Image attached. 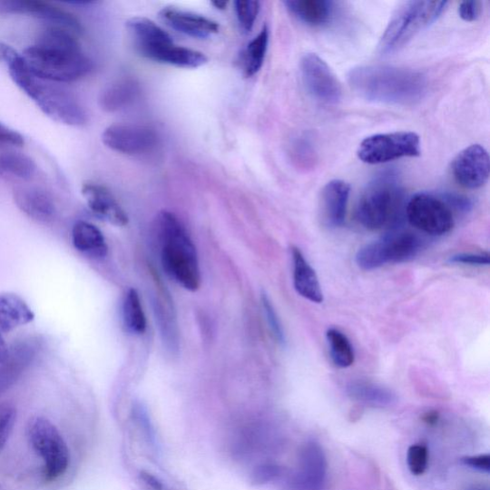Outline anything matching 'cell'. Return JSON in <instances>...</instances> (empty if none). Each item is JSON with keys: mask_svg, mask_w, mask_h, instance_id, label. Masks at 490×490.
<instances>
[{"mask_svg": "<svg viewBox=\"0 0 490 490\" xmlns=\"http://www.w3.org/2000/svg\"><path fill=\"white\" fill-rule=\"evenodd\" d=\"M260 9V4L254 0H248V2L239 0L235 3L237 19L244 32H250L253 29Z\"/></svg>", "mask_w": 490, "mask_h": 490, "instance_id": "33", "label": "cell"}, {"mask_svg": "<svg viewBox=\"0 0 490 490\" xmlns=\"http://www.w3.org/2000/svg\"><path fill=\"white\" fill-rule=\"evenodd\" d=\"M261 306L273 338L279 344L284 345L286 343L284 328L270 297L266 293L261 294Z\"/></svg>", "mask_w": 490, "mask_h": 490, "instance_id": "34", "label": "cell"}, {"mask_svg": "<svg viewBox=\"0 0 490 490\" xmlns=\"http://www.w3.org/2000/svg\"><path fill=\"white\" fill-rule=\"evenodd\" d=\"M351 187L340 180L328 182L321 192L320 210L324 223L329 229H338L346 220Z\"/></svg>", "mask_w": 490, "mask_h": 490, "instance_id": "21", "label": "cell"}, {"mask_svg": "<svg viewBox=\"0 0 490 490\" xmlns=\"http://www.w3.org/2000/svg\"><path fill=\"white\" fill-rule=\"evenodd\" d=\"M466 490H490L486 484H475L470 485Z\"/></svg>", "mask_w": 490, "mask_h": 490, "instance_id": "45", "label": "cell"}, {"mask_svg": "<svg viewBox=\"0 0 490 490\" xmlns=\"http://www.w3.org/2000/svg\"><path fill=\"white\" fill-rule=\"evenodd\" d=\"M140 92L137 82L131 78H122L108 85L99 96V106L106 113H116L136 99Z\"/></svg>", "mask_w": 490, "mask_h": 490, "instance_id": "27", "label": "cell"}, {"mask_svg": "<svg viewBox=\"0 0 490 490\" xmlns=\"http://www.w3.org/2000/svg\"><path fill=\"white\" fill-rule=\"evenodd\" d=\"M482 13V4L480 2H463L459 5V15L461 19L467 23L476 22Z\"/></svg>", "mask_w": 490, "mask_h": 490, "instance_id": "38", "label": "cell"}, {"mask_svg": "<svg viewBox=\"0 0 490 490\" xmlns=\"http://www.w3.org/2000/svg\"><path fill=\"white\" fill-rule=\"evenodd\" d=\"M0 12L5 14L32 15L54 26L66 29L76 34L82 33V25L76 17L54 5L36 0H4L0 2Z\"/></svg>", "mask_w": 490, "mask_h": 490, "instance_id": "14", "label": "cell"}, {"mask_svg": "<svg viewBox=\"0 0 490 490\" xmlns=\"http://www.w3.org/2000/svg\"><path fill=\"white\" fill-rule=\"evenodd\" d=\"M346 392L353 400L374 408H387L397 401V396L392 390L366 380L349 382Z\"/></svg>", "mask_w": 490, "mask_h": 490, "instance_id": "25", "label": "cell"}, {"mask_svg": "<svg viewBox=\"0 0 490 490\" xmlns=\"http://www.w3.org/2000/svg\"><path fill=\"white\" fill-rule=\"evenodd\" d=\"M32 447L44 462V474L48 482L62 477L69 466V449L58 428L47 418L37 416L28 427Z\"/></svg>", "mask_w": 490, "mask_h": 490, "instance_id": "8", "label": "cell"}, {"mask_svg": "<svg viewBox=\"0 0 490 490\" xmlns=\"http://www.w3.org/2000/svg\"><path fill=\"white\" fill-rule=\"evenodd\" d=\"M328 474V462L321 446L308 443L301 451L299 474L296 475L297 490H322Z\"/></svg>", "mask_w": 490, "mask_h": 490, "instance_id": "17", "label": "cell"}, {"mask_svg": "<svg viewBox=\"0 0 490 490\" xmlns=\"http://www.w3.org/2000/svg\"><path fill=\"white\" fill-rule=\"evenodd\" d=\"M140 478L152 490H163L162 483L148 471L140 472Z\"/></svg>", "mask_w": 490, "mask_h": 490, "instance_id": "41", "label": "cell"}, {"mask_svg": "<svg viewBox=\"0 0 490 490\" xmlns=\"http://www.w3.org/2000/svg\"><path fill=\"white\" fill-rule=\"evenodd\" d=\"M404 200V190L396 176L383 173L363 191L357 208V219L368 230H393L401 218Z\"/></svg>", "mask_w": 490, "mask_h": 490, "instance_id": "5", "label": "cell"}, {"mask_svg": "<svg viewBox=\"0 0 490 490\" xmlns=\"http://www.w3.org/2000/svg\"><path fill=\"white\" fill-rule=\"evenodd\" d=\"M450 264L464 265L470 267L489 266L488 253H460L449 258Z\"/></svg>", "mask_w": 490, "mask_h": 490, "instance_id": "37", "label": "cell"}, {"mask_svg": "<svg viewBox=\"0 0 490 490\" xmlns=\"http://www.w3.org/2000/svg\"><path fill=\"white\" fill-rule=\"evenodd\" d=\"M34 318V312L20 296L0 293V334L27 325Z\"/></svg>", "mask_w": 490, "mask_h": 490, "instance_id": "26", "label": "cell"}, {"mask_svg": "<svg viewBox=\"0 0 490 490\" xmlns=\"http://www.w3.org/2000/svg\"><path fill=\"white\" fill-rule=\"evenodd\" d=\"M465 466L488 474L490 471V456L488 454L478 455V456H468L462 459Z\"/></svg>", "mask_w": 490, "mask_h": 490, "instance_id": "40", "label": "cell"}, {"mask_svg": "<svg viewBox=\"0 0 490 490\" xmlns=\"http://www.w3.org/2000/svg\"><path fill=\"white\" fill-rule=\"evenodd\" d=\"M82 194L92 212L101 220L115 226L128 224V215L108 188L86 182L83 185Z\"/></svg>", "mask_w": 490, "mask_h": 490, "instance_id": "18", "label": "cell"}, {"mask_svg": "<svg viewBox=\"0 0 490 490\" xmlns=\"http://www.w3.org/2000/svg\"><path fill=\"white\" fill-rule=\"evenodd\" d=\"M440 419V414L436 411H429L426 412L423 416V421L429 426H434L439 422Z\"/></svg>", "mask_w": 490, "mask_h": 490, "instance_id": "43", "label": "cell"}, {"mask_svg": "<svg viewBox=\"0 0 490 490\" xmlns=\"http://www.w3.org/2000/svg\"><path fill=\"white\" fill-rule=\"evenodd\" d=\"M102 142L114 152L136 155L154 149L159 142V136L146 126L112 125L103 131Z\"/></svg>", "mask_w": 490, "mask_h": 490, "instance_id": "12", "label": "cell"}, {"mask_svg": "<svg viewBox=\"0 0 490 490\" xmlns=\"http://www.w3.org/2000/svg\"><path fill=\"white\" fill-rule=\"evenodd\" d=\"M23 57L34 76L57 83L77 81L89 74L93 66L76 34L54 26H47L36 44L24 50Z\"/></svg>", "mask_w": 490, "mask_h": 490, "instance_id": "1", "label": "cell"}, {"mask_svg": "<svg viewBox=\"0 0 490 490\" xmlns=\"http://www.w3.org/2000/svg\"><path fill=\"white\" fill-rule=\"evenodd\" d=\"M14 201L17 207L31 220L40 223H50L57 215L54 200L39 187H19L14 191Z\"/></svg>", "mask_w": 490, "mask_h": 490, "instance_id": "19", "label": "cell"}, {"mask_svg": "<svg viewBox=\"0 0 490 490\" xmlns=\"http://www.w3.org/2000/svg\"><path fill=\"white\" fill-rule=\"evenodd\" d=\"M16 419V409L10 404L0 405V453L5 447Z\"/></svg>", "mask_w": 490, "mask_h": 490, "instance_id": "36", "label": "cell"}, {"mask_svg": "<svg viewBox=\"0 0 490 490\" xmlns=\"http://www.w3.org/2000/svg\"><path fill=\"white\" fill-rule=\"evenodd\" d=\"M429 453L425 445H413L407 451V465L411 474L421 476L427 469Z\"/></svg>", "mask_w": 490, "mask_h": 490, "instance_id": "35", "label": "cell"}, {"mask_svg": "<svg viewBox=\"0 0 490 490\" xmlns=\"http://www.w3.org/2000/svg\"><path fill=\"white\" fill-rule=\"evenodd\" d=\"M156 230L165 272L185 289L197 291L201 285L200 261L184 225L176 215L163 211L157 217Z\"/></svg>", "mask_w": 490, "mask_h": 490, "instance_id": "4", "label": "cell"}, {"mask_svg": "<svg viewBox=\"0 0 490 490\" xmlns=\"http://www.w3.org/2000/svg\"><path fill=\"white\" fill-rule=\"evenodd\" d=\"M327 340L332 362L341 369L351 367L355 363L354 347L343 332L336 328L327 331Z\"/></svg>", "mask_w": 490, "mask_h": 490, "instance_id": "30", "label": "cell"}, {"mask_svg": "<svg viewBox=\"0 0 490 490\" xmlns=\"http://www.w3.org/2000/svg\"><path fill=\"white\" fill-rule=\"evenodd\" d=\"M291 257L293 262V284L297 293L312 303H323L324 295L317 272L309 264L299 248H291Z\"/></svg>", "mask_w": 490, "mask_h": 490, "instance_id": "22", "label": "cell"}, {"mask_svg": "<svg viewBox=\"0 0 490 490\" xmlns=\"http://www.w3.org/2000/svg\"><path fill=\"white\" fill-rule=\"evenodd\" d=\"M122 319L127 328L136 335H143L147 329L146 315L139 293L130 289L122 307Z\"/></svg>", "mask_w": 490, "mask_h": 490, "instance_id": "29", "label": "cell"}, {"mask_svg": "<svg viewBox=\"0 0 490 490\" xmlns=\"http://www.w3.org/2000/svg\"><path fill=\"white\" fill-rule=\"evenodd\" d=\"M24 144V139L22 134L0 122V146L21 147Z\"/></svg>", "mask_w": 490, "mask_h": 490, "instance_id": "39", "label": "cell"}, {"mask_svg": "<svg viewBox=\"0 0 490 490\" xmlns=\"http://www.w3.org/2000/svg\"><path fill=\"white\" fill-rule=\"evenodd\" d=\"M161 17L171 28L191 38L207 39L220 31L219 24L209 17L177 8L162 9Z\"/></svg>", "mask_w": 490, "mask_h": 490, "instance_id": "20", "label": "cell"}, {"mask_svg": "<svg viewBox=\"0 0 490 490\" xmlns=\"http://www.w3.org/2000/svg\"><path fill=\"white\" fill-rule=\"evenodd\" d=\"M42 340L28 338L16 341L9 348L5 361L0 362V394L19 379L40 353Z\"/></svg>", "mask_w": 490, "mask_h": 490, "instance_id": "16", "label": "cell"}, {"mask_svg": "<svg viewBox=\"0 0 490 490\" xmlns=\"http://www.w3.org/2000/svg\"><path fill=\"white\" fill-rule=\"evenodd\" d=\"M212 5L219 10H225L229 3L225 2H214Z\"/></svg>", "mask_w": 490, "mask_h": 490, "instance_id": "46", "label": "cell"}, {"mask_svg": "<svg viewBox=\"0 0 490 490\" xmlns=\"http://www.w3.org/2000/svg\"><path fill=\"white\" fill-rule=\"evenodd\" d=\"M301 75L309 94L326 104L338 103L342 85L328 64L315 54H307L300 63Z\"/></svg>", "mask_w": 490, "mask_h": 490, "instance_id": "11", "label": "cell"}, {"mask_svg": "<svg viewBox=\"0 0 490 490\" xmlns=\"http://www.w3.org/2000/svg\"><path fill=\"white\" fill-rule=\"evenodd\" d=\"M446 2H407L397 8L385 29L379 51L382 55L396 54L416 34L439 19Z\"/></svg>", "mask_w": 490, "mask_h": 490, "instance_id": "6", "label": "cell"}, {"mask_svg": "<svg viewBox=\"0 0 490 490\" xmlns=\"http://www.w3.org/2000/svg\"><path fill=\"white\" fill-rule=\"evenodd\" d=\"M406 214L414 229L429 236H444L455 225L454 212L447 202L426 192H419L410 199Z\"/></svg>", "mask_w": 490, "mask_h": 490, "instance_id": "10", "label": "cell"}, {"mask_svg": "<svg viewBox=\"0 0 490 490\" xmlns=\"http://www.w3.org/2000/svg\"><path fill=\"white\" fill-rule=\"evenodd\" d=\"M9 352V347L5 343L2 334H0V362L5 361Z\"/></svg>", "mask_w": 490, "mask_h": 490, "instance_id": "44", "label": "cell"}, {"mask_svg": "<svg viewBox=\"0 0 490 490\" xmlns=\"http://www.w3.org/2000/svg\"><path fill=\"white\" fill-rule=\"evenodd\" d=\"M289 154L292 162L301 169H311L318 162L317 150L308 134H301L293 139Z\"/></svg>", "mask_w": 490, "mask_h": 490, "instance_id": "32", "label": "cell"}, {"mask_svg": "<svg viewBox=\"0 0 490 490\" xmlns=\"http://www.w3.org/2000/svg\"><path fill=\"white\" fill-rule=\"evenodd\" d=\"M8 65L14 83L45 115L66 126L85 124L86 114L82 104L65 87L34 76L20 54L14 57Z\"/></svg>", "mask_w": 490, "mask_h": 490, "instance_id": "3", "label": "cell"}, {"mask_svg": "<svg viewBox=\"0 0 490 490\" xmlns=\"http://www.w3.org/2000/svg\"><path fill=\"white\" fill-rule=\"evenodd\" d=\"M73 243L76 250L92 259H103L109 253L106 239L98 227L91 222L80 220L75 223Z\"/></svg>", "mask_w": 490, "mask_h": 490, "instance_id": "23", "label": "cell"}, {"mask_svg": "<svg viewBox=\"0 0 490 490\" xmlns=\"http://www.w3.org/2000/svg\"><path fill=\"white\" fill-rule=\"evenodd\" d=\"M134 49L143 58L178 67L198 68L208 62L201 52L177 45L172 37Z\"/></svg>", "mask_w": 490, "mask_h": 490, "instance_id": "15", "label": "cell"}, {"mask_svg": "<svg viewBox=\"0 0 490 490\" xmlns=\"http://www.w3.org/2000/svg\"><path fill=\"white\" fill-rule=\"evenodd\" d=\"M451 170L455 181L462 187L469 190L480 189L489 179L488 152L481 145H471L455 157Z\"/></svg>", "mask_w": 490, "mask_h": 490, "instance_id": "13", "label": "cell"}, {"mask_svg": "<svg viewBox=\"0 0 490 490\" xmlns=\"http://www.w3.org/2000/svg\"><path fill=\"white\" fill-rule=\"evenodd\" d=\"M421 154V138L412 132L371 135L363 140L358 150V159L370 165L388 163Z\"/></svg>", "mask_w": 490, "mask_h": 490, "instance_id": "9", "label": "cell"}, {"mask_svg": "<svg viewBox=\"0 0 490 490\" xmlns=\"http://www.w3.org/2000/svg\"><path fill=\"white\" fill-rule=\"evenodd\" d=\"M17 54V52L8 44L0 43V62H6L7 64Z\"/></svg>", "mask_w": 490, "mask_h": 490, "instance_id": "42", "label": "cell"}, {"mask_svg": "<svg viewBox=\"0 0 490 490\" xmlns=\"http://www.w3.org/2000/svg\"><path fill=\"white\" fill-rule=\"evenodd\" d=\"M36 170V163L26 154L12 152L0 153V172L28 181L34 177Z\"/></svg>", "mask_w": 490, "mask_h": 490, "instance_id": "31", "label": "cell"}, {"mask_svg": "<svg viewBox=\"0 0 490 490\" xmlns=\"http://www.w3.org/2000/svg\"><path fill=\"white\" fill-rule=\"evenodd\" d=\"M348 81L361 98L393 106H413L427 92L426 77L409 68L361 65L349 72Z\"/></svg>", "mask_w": 490, "mask_h": 490, "instance_id": "2", "label": "cell"}, {"mask_svg": "<svg viewBox=\"0 0 490 490\" xmlns=\"http://www.w3.org/2000/svg\"><path fill=\"white\" fill-rule=\"evenodd\" d=\"M270 43L269 28L265 26L245 48L242 56L243 72L248 77L257 74L264 64Z\"/></svg>", "mask_w": 490, "mask_h": 490, "instance_id": "28", "label": "cell"}, {"mask_svg": "<svg viewBox=\"0 0 490 490\" xmlns=\"http://www.w3.org/2000/svg\"><path fill=\"white\" fill-rule=\"evenodd\" d=\"M423 247L424 242L416 234L393 230L378 240L364 245L356 255V262L365 271L390 264H404L414 260Z\"/></svg>", "mask_w": 490, "mask_h": 490, "instance_id": "7", "label": "cell"}, {"mask_svg": "<svg viewBox=\"0 0 490 490\" xmlns=\"http://www.w3.org/2000/svg\"><path fill=\"white\" fill-rule=\"evenodd\" d=\"M284 4L297 20L310 26L327 24L335 13V3L330 0H288Z\"/></svg>", "mask_w": 490, "mask_h": 490, "instance_id": "24", "label": "cell"}]
</instances>
